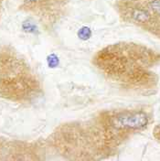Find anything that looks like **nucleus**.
Instances as JSON below:
<instances>
[{
  "label": "nucleus",
  "instance_id": "1",
  "mask_svg": "<svg viewBox=\"0 0 160 161\" xmlns=\"http://www.w3.org/2000/svg\"><path fill=\"white\" fill-rule=\"evenodd\" d=\"M43 94L41 80L19 53L0 49V97L18 103H31Z\"/></svg>",
  "mask_w": 160,
  "mask_h": 161
},
{
  "label": "nucleus",
  "instance_id": "3",
  "mask_svg": "<svg viewBox=\"0 0 160 161\" xmlns=\"http://www.w3.org/2000/svg\"><path fill=\"white\" fill-rule=\"evenodd\" d=\"M109 119L113 126L119 132L142 130L148 125V116L142 111L135 112H108Z\"/></svg>",
  "mask_w": 160,
  "mask_h": 161
},
{
  "label": "nucleus",
  "instance_id": "4",
  "mask_svg": "<svg viewBox=\"0 0 160 161\" xmlns=\"http://www.w3.org/2000/svg\"><path fill=\"white\" fill-rule=\"evenodd\" d=\"M151 19L150 30L155 33H160V0H141Z\"/></svg>",
  "mask_w": 160,
  "mask_h": 161
},
{
  "label": "nucleus",
  "instance_id": "2",
  "mask_svg": "<svg viewBox=\"0 0 160 161\" xmlns=\"http://www.w3.org/2000/svg\"><path fill=\"white\" fill-rule=\"evenodd\" d=\"M150 53L135 46L115 44L99 50L92 64L106 78L118 82H140L148 76Z\"/></svg>",
  "mask_w": 160,
  "mask_h": 161
}]
</instances>
